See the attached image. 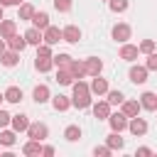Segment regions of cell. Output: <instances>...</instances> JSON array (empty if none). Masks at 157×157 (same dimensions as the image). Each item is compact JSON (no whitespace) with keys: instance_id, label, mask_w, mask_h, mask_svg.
<instances>
[{"instance_id":"1","label":"cell","mask_w":157,"mask_h":157,"mask_svg":"<svg viewBox=\"0 0 157 157\" xmlns=\"http://www.w3.org/2000/svg\"><path fill=\"white\" fill-rule=\"evenodd\" d=\"M71 105H76L78 110L88 108V105H91V86H86L83 81L74 83V98H71Z\"/></svg>"},{"instance_id":"25","label":"cell","mask_w":157,"mask_h":157,"mask_svg":"<svg viewBox=\"0 0 157 157\" xmlns=\"http://www.w3.org/2000/svg\"><path fill=\"white\" fill-rule=\"evenodd\" d=\"M64 137H66L69 142H76V140L81 137V128H78V125H69V128L64 130Z\"/></svg>"},{"instance_id":"24","label":"cell","mask_w":157,"mask_h":157,"mask_svg":"<svg viewBox=\"0 0 157 157\" xmlns=\"http://www.w3.org/2000/svg\"><path fill=\"white\" fill-rule=\"evenodd\" d=\"M52 105H54L56 110H69L71 101H69L66 96H54V98H52Z\"/></svg>"},{"instance_id":"8","label":"cell","mask_w":157,"mask_h":157,"mask_svg":"<svg viewBox=\"0 0 157 157\" xmlns=\"http://www.w3.org/2000/svg\"><path fill=\"white\" fill-rule=\"evenodd\" d=\"M25 39H27V44H34V47H39V44H42V39H44V34H42V29H37V27H29V29L25 32Z\"/></svg>"},{"instance_id":"26","label":"cell","mask_w":157,"mask_h":157,"mask_svg":"<svg viewBox=\"0 0 157 157\" xmlns=\"http://www.w3.org/2000/svg\"><path fill=\"white\" fill-rule=\"evenodd\" d=\"M123 145H125V142H123L120 132H115V130H113V132L108 135V147H110V150H115V147H118V150H123Z\"/></svg>"},{"instance_id":"36","label":"cell","mask_w":157,"mask_h":157,"mask_svg":"<svg viewBox=\"0 0 157 157\" xmlns=\"http://www.w3.org/2000/svg\"><path fill=\"white\" fill-rule=\"evenodd\" d=\"M10 123H12V115H10L7 110H2V108H0V128H7Z\"/></svg>"},{"instance_id":"10","label":"cell","mask_w":157,"mask_h":157,"mask_svg":"<svg viewBox=\"0 0 157 157\" xmlns=\"http://www.w3.org/2000/svg\"><path fill=\"white\" fill-rule=\"evenodd\" d=\"M130 81L132 83H145L147 81V66H132L130 69Z\"/></svg>"},{"instance_id":"11","label":"cell","mask_w":157,"mask_h":157,"mask_svg":"<svg viewBox=\"0 0 157 157\" xmlns=\"http://www.w3.org/2000/svg\"><path fill=\"white\" fill-rule=\"evenodd\" d=\"M128 128H130V132H132V135H145V132H147V123H145L142 118H137V115L128 123Z\"/></svg>"},{"instance_id":"28","label":"cell","mask_w":157,"mask_h":157,"mask_svg":"<svg viewBox=\"0 0 157 157\" xmlns=\"http://www.w3.org/2000/svg\"><path fill=\"white\" fill-rule=\"evenodd\" d=\"M15 140H17V137H15V132H12V130H2V132H0V145L12 147V145H15Z\"/></svg>"},{"instance_id":"22","label":"cell","mask_w":157,"mask_h":157,"mask_svg":"<svg viewBox=\"0 0 157 157\" xmlns=\"http://www.w3.org/2000/svg\"><path fill=\"white\" fill-rule=\"evenodd\" d=\"M5 101H7V103H20V101H22V88L10 86V88L5 91Z\"/></svg>"},{"instance_id":"27","label":"cell","mask_w":157,"mask_h":157,"mask_svg":"<svg viewBox=\"0 0 157 157\" xmlns=\"http://www.w3.org/2000/svg\"><path fill=\"white\" fill-rule=\"evenodd\" d=\"M22 152H25V155H42V145H39V140H29V142L22 147Z\"/></svg>"},{"instance_id":"4","label":"cell","mask_w":157,"mask_h":157,"mask_svg":"<svg viewBox=\"0 0 157 157\" xmlns=\"http://www.w3.org/2000/svg\"><path fill=\"white\" fill-rule=\"evenodd\" d=\"M130 34H132V32H130V25H125V22H120V25L113 27V37H115L118 42H123V44L130 39Z\"/></svg>"},{"instance_id":"9","label":"cell","mask_w":157,"mask_h":157,"mask_svg":"<svg viewBox=\"0 0 157 157\" xmlns=\"http://www.w3.org/2000/svg\"><path fill=\"white\" fill-rule=\"evenodd\" d=\"M137 54H140V47H132V44H123L120 47V59H125V61H135Z\"/></svg>"},{"instance_id":"44","label":"cell","mask_w":157,"mask_h":157,"mask_svg":"<svg viewBox=\"0 0 157 157\" xmlns=\"http://www.w3.org/2000/svg\"><path fill=\"white\" fill-rule=\"evenodd\" d=\"M2 101H5V93H0V103H2Z\"/></svg>"},{"instance_id":"42","label":"cell","mask_w":157,"mask_h":157,"mask_svg":"<svg viewBox=\"0 0 157 157\" xmlns=\"http://www.w3.org/2000/svg\"><path fill=\"white\" fill-rule=\"evenodd\" d=\"M5 52V42H2V37H0V54Z\"/></svg>"},{"instance_id":"7","label":"cell","mask_w":157,"mask_h":157,"mask_svg":"<svg viewBox=\"0 0 157 157\" xmlns=\"http://www.w3.org/2000/svg\"><path fill=\"white\" fill-rule=\"evenodd\" d=\"M61 39H64V34H61L59 27H47V29H44V42H47V44H56V42H61Z\"/></svg>"},{"instance_id":"19","label":"cell","mask_w":157,"mask_h":157,"mask_svg":"<svg viewBox=\"0 0 157 157\" xmlns=\"http://www.w3.org/2000/svg\"><path fill=\"white\" fill-rule=\"evenodd\" d=\"M101 69H103V64H101V59H86V71H88V76H101Z\"/></svg>"},{"instance_id":"3","label":"cell","mask_w":157,"mask_h":157,"mask_svg":"<svg viewBox=\"0 0 157 157\" xmlns=\"http://www.w3.org/2000/svg\"><path fill=\"white\" fill-rule=\"evenodd\" d=\"M108 123H110V128H113L115 132H123L130 120H128V115L120 110V113H110V115H108Z\"/></svg>"},{"instance_id":"39","label":"cell","mask_w":157,"mask_h":157,"mask_svg":"<svg viewBox=\"0 0 157 157\" xmlns=\"http://www.w3.org/2000/svg\"><path fill=\"white\" fill-rule=\"evenodd\" d=\"M137 155H140V157H147V155H152V150H150V147H140Z\"/></svg>"},{"instance_id":"12","label":"cell","mask_w":157,"mask_h":157,"mask_svg":"<svg viewBox=\"0 0 157 157\" xmlns=\"http://www.w3.org/2000/svg\"><path fill=\"white\" fill-rule=\"evenodd\" d=\"M32 25H34L37 29H42V32H44V29L49 27V15H47V12H37V10H34V15H32Z\"/></svg>"},{"instance_id":"38","label":"cell","mask_w":157,"mask_h":157,"mask_svg":"<svg viewBox=\"0 0 157 157\" xmlns=\"http://www.w3.org/2000/svg\"><path fill=\"white\" fill-rule=\"evenodd\" d=\"M93 155H96V157H98V155H103V157H105V155H110V147H96V150H93Z\"/></svg>"},{"instance_id":"43","label":"cell","mask_w":157,"mask_h":157,"mask_svg":"<svg viewBox=\"0 0 157 157\" xmlns=\"http://www.w3.org/2000/svg\"><path fill=\"white\" fill-rule=\"evenodd\" d=\"M2 7H5V5H0V22H2Z\"/></svg>"},{"instance_id":"40","label":"cell","mask_w":157,"mask_h":157,"mask_svg":"<svg viewBox=\"0 0 157 157\" xmlns=\"http://www.w3.org/2000/svg\"><path fill=\"white\" fill-rule=\"evenodd\" d=\"M42 155H47V157H49V155H54V147H52V145H47V147H42Z\"/></svg>"},{"instance_id":"18","label":"cell","mask_w":157,"mask_h":157,"mask_svg":"<svg viewBox=\"0 0 157 157\" xmlns=\"http://www.w3.org/2000/svg\"><path fill=\"white\" fill-rule=\"evenodd\" d=\"M0 37H2V39L15 37V22H12V20H2V22H0Z\"/></svg>"},{"instance_id":"6","label":"cell","mask_w":157,"mask_h":157,"mask_svg":"<svg viewBox=\"0 0 157 157\" xmlns=\"http://www.w3.org/2000/svg\"><path fill=\"white\" fill-rule=\"evenodd\" d=\"M61 34H64V42H71V44H76V42L81 39V29H78L76 25L64 27V29H61Z\"/></svg>"},{"instance_id":"5","label":"cell","mask_w":157,"mask_h":157,"mask_svg":"<svg viewBox=\"0 0 157 157\" xmlns=\"http://www.w3.org/2000/svg\"><path fill=\"white\" fill-rule=\"evenodd\" d=\"M93 115H96L98 120H108V115H110V103H108V101L93 103Z\"/></svg>"},{"instance_id":"34","label":"cell","mask_w":157,"mask_h":157,"mask_svg":"<svg viewBox=\"0 0 157 157\" xmlns=\"http://www.w3.org/2000/svg\"><path fill=\"white\" fill-rule=\"evenodd\" d=\"M140 52H145V54H152V52H155V39H145V42L140 44Z\"/></svg>"},{"instance_id":"30","label":"cell","mask_w":157,"mask_h":157,"mask_svg":"<svg viewBox=\"0 0 157 157\" xmlns=\"http://www.w3.org/2000/svg\"><path fill=\"white\" fill-rule=\"evenodd\" d=\"M123 101H125V96L120 91H108V103L110 105H123Z\"/></svg>"},{"instance_id":"21","label":"cell","mask_w":157,"mask_h":157,"mask_svg":"<svg viewBox=\"0 0 157 157\" xmlns=\"http://www.w3.org/2000/svg\"><path fill=\"white\" fill-rule=\"evenodd\" d=\"M140 108H142V105H140L137 101H123V113H125L128 118H135V115L140 113Z\"/></svg>"},{"instance_id":"32","label":"cell","mask_w":157,"mask_h":157,"mask_svg":"<svg viewBox=\"0 0 157 157\" xmlns=\"http://www.w3.org/2000/svg\"><path fill=\"white\" fill-rule=\"evenodd\" d=\"M113 12H125L128 10V0H108Z\"/></svg>"},{"instance_id":"2","label":"cell","mask_w":157,"mask_h":157,"mask_svg":"<svg viewBox=\"0 0 157 157\" xmlns=\"http://www.w3.org/2000/svg\"><path fill=\"white\" fill-rule=\"evenodd\" d=\"M27 135H29V140H47V135H49V128L44 125V123H29V128H27Z\"/></svg>"},{"instance_id":"13","label":"cell","mask_w":157,"mask_h":157,"mask_svg":"<svg viewBox=\"0 0 157 157\" xmlns=\"http://www.w3.org/2000/svg\"><path fill=\"white\" fill-rule=\"evenodd\" d=\"M91 93H98V96L108 93V81L101 78V76H93V81H91Z\"/></svg>"},{"instance_id":"14","label":"cell","mask_w":157,"mask_h":157,"mask_svg":"<svg viewBox=\"0 0 157 157\" xmlns=\"http://www.w3.org/2000/svg\"><path fill=\"white\" fill-rule=\"evenodd\" d=\"M32 98H34L37 103H47V101H49V86H44V83L34 86V91H32Z\"/></svg>"},{"instance_id":"17","label":"cell","mask_w":157,"mask_h":157,"mask_svg":"<svg viewBox=\"0 0 157 157\" xmlns=\"http://www.w3.org/2000/svg\"><path fill=\"white\" fill-rule=\"evenodd\" d=\"M0 61H2V66H15V64L20 61V52H15V49L2 52V54H0Z\"/></svg>"},{"instance_id":"20","label":"cell","mask_w":157,"mask_h":157,"mask_svg":"<svg viewBox=\"0 0 157 157\" xmlns=\"http://www.w3.org/2000/svg\"><path fill=\"white\" fill-rule=\"evenodd\" d=\"M69 71H71L74 78H81V76L88 74V71H86V61H71V64H69Z\"/></svg>"},{"instance_id":"31","label":"cell","mask_w":157,"mask_h":157,"mask_svg":"<svg viewBox=\"0 0 157 157\" xmlns=\"http://www.w3.org/2000/svg\"><path fill=\"white\" fill-rule=\"evenodd\" d=\"M69 64H71V56H69V54H59V56H54V66H59V69H69Z\"/></svg>"},{"instance_id":"16","label":"cell","mask_w":157,"mask_h":157,"mask_svg":"<svg viewBox=\"0 0 157 157\" xmlns=\"http://www.w3.org/2000/svg\"><path fill=\"white\" fill-rule=\"evenodd\" d=\"M140 105L142 108H147V110H157V93H142L140 96Z\"/></svg>"},{"instance_id":"33","label":"cell","mask_w":157,"mask_h":157,"mask_svg":"<svg viewBox=\"0 0 157 157\" xmlns=\"http://www.w3.org/2000/svg\"><path fill=\"white\" fill-rule=\"evenodd\" d=\"M54 7L59 12H69L71 10V0H54Z\"/></svg>"},{"instance_id":"29","label":"cell","mask_w":157,"mask_h":157,"mask_svg":"<svg viewBox=\"0 0 157 157\" xmlns=\"http://www.w3.org/2000/svg\"><path fill=\"white\" fill-rule=\"evenodd\" d=\"M32 15H34V7L29 2H22L20 5V20H32Z\"/></svg>"},{"instance_id":"35","label":"cell","mask_w":157,"mask_h":157,"mask_svg":"<svg viewBox=\"0 0 157 157\" xmlns=\"http://www.w3.org/2000/svg\"><path fill=\"white\" fill-rule=\"evenodd\" d=\"M147 71H157V54L152 52V54H147Z\"/></svg>"},{"instance_id":"37","label":"cell","mask_w":157,"mask_h":157,"mask_svg":"<svg viewBox=\"0 0 157 157\" xmlns=\"http://www.w3.org/2000/svg\"><path fill=\"white\" fill-rule=\"evenodd\" d=\"M37 56H52V49H49V44H47V42L37 47Z\"/></svg>"},{"instance_id":"41","label":"cell","mask_w":157,"mask_h":157,"mask_svg":"<svg viewBox=\"0 0 157 157\" xmlns=\"http://www.w3.org/2000/svg\"><path fill=\"white\" fill-rule=\"evenodd\" d=\"M0 5H22V0H0Z\"/></svg>"},{"instance_id":"23","label":"cell","mask_w":157,"mask_h":157,"mask_svg":"<svg viewBox=\"0 0 157 157\" xmlns=\"http://www.w3.org/2000/svg\"><path fill=\"white\" fill-rule=\"evenodd\" d=\"M27 47V39H25V34L20 37V34H15V37H10V49H15V52H22Z\"/></svg>"},{"instance_id":"15","label":"cell","mask_w":157,"mask_h":157,"mask_svg":"<svg viewBox=\"0 0 157 157\" xmlns=\"http://www.w3.org/2000/svg\"><path fill=\"white\" fill-rule=\"evenodd\" d=\"M10 125H12L15 132H25V130L29 128V120H27V115L20 113V115H12V123H10Z\"/></svg>"}]
</instances>
